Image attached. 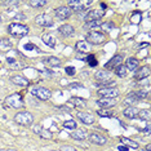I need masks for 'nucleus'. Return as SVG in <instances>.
Instances as JSON below:
<instances>
[{"label":"nucleus","instance_id":"1","mask_svg":"<svg viewBox=\"0 0 151 151\" xmlns=\"http://www.w3.org/2000/svg\"><path fill=\"white\" fill-rule=\"evenodd\" d=\"M30 29L29 26L23 25V23H11V25L8 26V32L11 34V35L16 36V37H22V36H26L27 34H29Z\"/></svg>","mask_w":151,"mask_h":151},{"label":"nucleus","instance_id":"2","mask_svg":"<svg viewBox=\"0 0 151 151\" xmlns=\"http://www.w3.org/2000/svg\"><path fill=\"white\" fill-rule=\"evenodd\" d=\"M14 122L18 125L23 127H29L34 123V116L30 114L29 111H22V112H17L14 115Z\"/></svg>","mask_w":151,"mask_h":151},{"label":"nucleus","instance_id":"3","mask_svg":"<svg viewBox=\"0 0 151 151\" xmlns=\"http://www.w3.org/2000/svg\"><path fill=\"white\" fill-rule=\"evenodd\" d=\"M5 104L13 109H22L23 106H25V102H23L21 93H14V94L8 96V97L5 98Z\"/></svg>","mask_w":151,"mask_h":151},{"label":"nucleus","instance_id":"4","mask_svg":"<svg viewBox=\"0 0 151 151\" xmlns=\"http://www.w3.org/2000/svg\"><path fill=\"white\" fill-rule=\"evenodd\" d=\"M92 3H93L92 0H88V1H84V0H71V1H68V8H70V11L73 9L74 12H81L88 9L92 5Z\"/></svg>","mask_w":151,"mask_h":151},{"label":"nucleus","instance_id":"5","mask_svg":"<svg viewBox=\"0 0 151 151\" xmlns=\"http://www.w3.org/2000/svg\"><path fill=\"white\" fill-rule=\"evenodd\" d=\"M31 94L35 96L36 98L42 99V101H47V99L50 98V96H52V92H50L48 88H44V87H39V85H36V87H34L31 89Z\"/></svg>","mask_w":151,"mask_h":151},{"label":"nucleus","instance_id":"6","mask_svg":"<svg viewBox=\"0 0 151 151\" xmlns=\"http://www.w3.org/2000/svg\"><path fill=\"white\" fill-rule=\"evenodd\" d=\"M106 40V35L101 31H92L87 35V42L91 44H94V45H98V44H102Z\"/></svg>","mask_w":151,"mask_h":151},{"label":"nucleus","instance_id":"7","mask_svg":"<svg viewBox=\"0 0 151 151\" xmlns=\"http://www.w3.org/2000/svg\"><path fill=\"white\" fill-rule=\"evenodd\" d=\"M98 96L101 98H115L119 96V91L114 87H106V88H101L98 91Z\"/></svg>","mask_w":151,"mask_h":151},{"label":"nucleus","instance_id":"8","mask_svg":"<svg viewBox=\"0 0 151 151\" xmlns=\"http://www.w3.org/2000/svg\"><path fill=\"white\" fill-rule=\"evenodd\" d=\"M35 23L39 26H44V27H49L53 25V19L50 14H47V13H43V14H39L35 18Z\"/></svg>","mask_w":151,"mask_h":151},{"label":"nucleus","instance_id":"9","mask_svg":"<svg viewBox=\"0 0 151 151\" xmlns=\"http://www.w3.org/2000/svg\"><path fill=\"white\" fill-rule=\"evenodd\" d=\"M104 14H105V11H102V9H93V11L88 12L87 14H85L84 19L87 22L94 21V19H101L102 17H104Z\"/></svg>","mask_w":151,"mask_h":151},{"label":"nucleus","instance_id":"10","mask_svg":"<svg viewBox=\"0 0 151 151\" xmlns=\"http://www.w3.org/2000/svg\"><path fill=\"white\" fill-rule=\"evenodd\" d=\"M149 76H150V66L149 65L137 68V71L134 73V79L136 80H142V79H146Z\"/></svg>","mask_w":151,"mask_h":151},{"label":"nucleus","instance_id":"11","mask_svg":"<svg viewBox=\"0 0 151 151\" xmlns=\"http://www.w3.org/2000/svg\"><path fill=\"white\" fill-rule=\"evenodd\" d=\"M54 14L60 19H67L68 17L71 16V11L68 6H60V8H57L56 11H54Z\"/></svg>","mask_w":151,"mask_h":151},{"label":"nucleus","instance_id":"12","mask_svg":"<svg viewBox=\"0 0 151 151\" xmlns=\"http://www.w3.org/2000/svg\"><path fill=\"white\" fill-rule=\"evenodd\" d=\"M122 61H123V56H120V54H115V56L112 57L111 60H110L109 62L105 65V68H106V70L116 68V67L119 66V65H122Z\"/></svg>","mask_w":151,"mask_h":151},{"label":"nucleus","instance_id":"13","mask_svg":"<svg viewBox=\"0 0 151 151\" xmlns=\"http://www.w3.org/2000/svg\"><path fill=\"white\" fill-rule=\"evenodd\" d=\"M89 141H91L92 143H94V145H105L106 142H107V138H106L105 136L99 134V133H92L91 136H89Z\"/></svg>","mask_w":151,"mask_h":151},{"label":"nucleus","instance_id":"14","mask_svg":"<svg viewBox=\"0 0 151 151\" xmlns=\"http://www.w3.org/2000/svg\"><path fill=\"white\" fill-rule=\"evenodd\" d=\"M76 116H78V119H80L81 123H84V124H87V125H92L94 123V118L91 114H88V112L80 111L76 114Z\"/></svg>","mask_w":151,"mask_h":151},{"label":"nucleus","instance_id":"15","mask_svg":"<svg viewBox=\"0 0 151 151\" xmlns=\"http://www.w3.org/2000/svg\"><path fill=\"white\" fill-rule=\"evenodd\" d=\"M34 132H35L36 134H39L42 138H45V139L52 138V133H50V130L43 128L42 125H35L34 127Z\"/></svg>","mask_w":151,"mask_h":151},{"label":"nucleus","instance_id":"16","mask_svg":"<svg viewBox=\"0 0 151 151\" xmlns=\"http://www.w3.org/2000/svg\"><path fill=\"white\" fill-rule=\"evenodd\" d=\"M97 105L101 109H109V107L115 106L116 101H115V98H101V99H98L97 101Z\"/></svg>","mask_w":151,"mask_h":151},{"label":"nucleus","instance_id":"17","mask_svg":"<svg viewBox=\"0 0 151 151\" xmlns=\"http://www.w3.org/2000/svg\"><path fill=\"white\" fill-rule=\"evenodd\" d=\"M138 112H139L138 109L134 107V106H130V107H127L123 111V115L128 119H136V118H138Z\"/></svg>","mask_w":151,"mask_h":151},{"label":"nucleus","instance_id":"18","mask_svg":"<svg viewBox=\"0 0 151 151\" xmlns=\"http://www.w3.org/2000/svg\"><path fill=\"white\" fill-rule=\"evenodd\" d=\"M58 32H60L62 36H65V37H68V36L74 35L75 30H74V27L71 25H62L60 29H58Z\"/></svg>","mask_w":151,"mask_h":151},{"label":"nucleus","instance_id":"19","mask_svg":"<svg viewBox=\"0 0 151 151\" xmlns=\"http://www.w3.org/2000/svg\"><path fill=\"white\" fill-rule=\"evenodd\" d=\"M42 40L45 45L50 47V48H54L56 44H57V39L52 35V34H44V35L42 36Z\"/></svg>","mask_w":151,"mask_h":151},{"label":"nucleus","instance_id":"20","mask_svg":"<svg viewBox=\"0 0 151 151\" xmlns=\"http://www.w3.org/2000/svg\"><path fill=\"white\" fill-rule=\"evenodd\" d=\"M75 47H76V50H79V52H81V53H88V52H91L92 50V45L87 42V40L78 42Z\"/></svg>","mask_w":151,"mask_h":151},{"label":"nucleus","instance_id":"21","mask_svg":"<svg viewBox=\"0 0 151 151\" xmlns=\"http://www.w3.org/2000/svg\"><path fill=\"white\" fill-rule=\"evenodd\" d=\"M70 136H71V138L78 139V141H83V139H85L88 137L87 130H84V129H75V130H73V132L70 133Z\"/></svg>","mask_w":151,"mask_h":151},{"label":"nucleus","instance_id":"22","mask_svg":"<svg viewBox=\"0 0 151 151\" xmlns=\"http://www.w3.org/2000/svg\"><path fill=\"white\" fill-rule=\"evenodd\" d=\"M139 66V61L137 60V58H128L127 60V62H125V68L127 70H129V71H136L137 68H138Z\"/></svg>","mask_w":151,"mask_h":151},{"label":"nucleus","instance_id":"23","mask_svg":"<svg viewBox=\"0 0 151 151\" xmlns=\"http://www.w3.org/2000/svg\"><path fill=\"white\" fill-rule=\"evenodd\" d=\"M11 81L13 84L18 85V87H27L29 85V80L25 78V76H21V75H16L11 79Z\"/></svg>","mask_w":151,"mask_h":151},{"label":"nucleus","instance_id":"24","mask_svg":"<svg viewBox=\"0 0 151 151\" xmlns=\"http://www.w3.org/2000/svg\"><path fill=\"white\" fill-rule=\"evenodd\" d=\"M68 105L74 106V107H85V99L84 98H79V97H73L68 99Z\"/></svg>","mask_w":151,"mask_h":151},{"label":"nucleus","instance_id":"25","mask_svg":"<svg viewBox=\"0 0 151 151\" xmlns=\"http://www.w3.org/2000/svg\"><path fill=\"white\" fill-rule=\"evenodd\" d=\"M94 78L101 83V81H106V80H111V74L109 71H97L94 74Z\"/></svg>","mask_w":151,"mask_h":151},{"label":"nucleus","instance_id":"26","mask_svg":"<svg viewBox=\"0 0 151 151\" xmlns=\"http://www.w3.org/2000/svg\"><path fill=\"white\" fill-rule=\"evenodd\" d=\"M120 141H122V143L124 146H127L128 149H133V150H137L139 147V145L136 142V141H133V139H129V138H127V137H122L120 138Z\"/></svg>","mask_w":151,"mask_h":151},{"label":"nucleus","instance_id":"27","mask_svg":"<svg viewBox=\"0 0 151 151\" xmlns=\"http://www.w3.org/2000/svg\"><path fill=\"white\" fill-rule=\"evenodd\" d=\"M44 62L48 63L49 66H52V67H58V66H61L60 58H57V57H54V56H49V57L44 58Z\"/></svg>","mask_w":151,"mask_h":151},{"label":"nucleus","instance_id":"28","mask_svg":"<svg viewBox=\"0 0 151 151\" xmlns=\"http://www.w3.org/2000/svg\"><path fill=\"white\" fill-rule=\"evenodd\" d=\"M141 19H142V12L134 11L130 14V23H132V25H138L141 22Z\"/></svg>","mask_w":151,"mask_h":151},{"label":"nucleus","instance_id":"29","mask_svg":"<svg viewBox=\"0 0 151 151\" xmlns=\"http://www.w3.org/2000/svg\"><path fill=\"white\" fill-rule=\"evenodd\" d=\"M102 25V19H94V21H89L84 25V30H92V29H97L101 27Z\"/></svg>","mask_w":151,"mask_h":151},{"label":"nucleus","instance_id":"30","mask_svg":"<svg viewBox=\"0 0 151 151\" xmlns=\"http://www.w3.org/2000/svg\"><path fill=\"white\" fill-rule=\"evenodd\" d=\"M147 92L146 91H137V92H132V93H129L128 96H130V97H133V98H136L137 101H142L143 98H146L147 97Z\"/></svg>","mask_w":151,"mask_h":151},{"label":"nucleus","instance_id":"31","mask_svg":"<svg viewBox=\"0 0 151 151\" xmlns=\"http://www.w3.org/2000/svg\"><path fill=\"white\" fill-rule=\"evenodd\" d=\"M138 118L141 120H145V122L150 123V120H151V112H150V110H141V111L138 112Z\"/></svg>","mask_w":151,"mask_h":151},{"label":"nucleus","instance_id":"32","mask_svg":"<svg viewBox=\"0 0 151 151\" xmlns=\"http://www.w3.org/2000/svg\"><path fill=\"white\" fill-rule=\"evenodd\" d=\"M78 127V123L75 122V120L70 119V120H66V122H63V128L66 129H70V130H75Z\"/></svg>","mask_w":151,"mask_h":151},{"label":"nucleus","instance_id":"33","mask_svg":"<svg viewBox=\"0 0 151 151\" xmlns=\"http://www.w3.org/2000/svg\"><path fill=\"white\" fill-rule=\"evenodd\" d=\"M115 74L118 75L119 78H125L127 76V68H125L124 65H119V66L115 68Z\"/></svg>","mask_w":151,"mask_h":151},{"label":"nucleus","instance_id":"34","mask_svg":"<svg viewBox=\"0 0 151 151\" xmlns=\"http://www.w3.org/2000/svg\"><path fill=\"white\" fill-rule=\"evenodd\" d=\"M97 114L101 116V118H111L114 115V111H110V110H106V109H101L97 111Z\"/></svg>","mask_w":151,"mask_h":151},{"label":"nucleus","instance_id":"35","mask_svg":"<svg viewBox=\"0 0 151 151\" xmlns=\"http://www.w3.org/2000/svg\"><path fill=\"white\" fill-rule=\"evenodd\" d=\"M8 63H9V66H11L12 68H21L23 66L21 62H18V61L14 60V58H8Z\"/></svg>","mask_w":151,"mask_h":151},{"label":"nucleus","instance_id":"36","mask_svg":"<svg viewBox=\"0 0 151 151\" xmlns=\"http://www.w3.org/2000/svg\"><path fill=\"white\" fill-rule=\"evenodd\" d=\"M114 27H115V25H114V22H111V21L102 22V25H101V29L105 30V31H110V30H112Z\"/></svg>","mask_w":151,"mask_h":151},{"label":"nucleus","instance_id":"37","mask_svg":"<svg viewBox=\"0 0 151 151\" xmlns=\"http://www.w3.org/2000/svg\"><path fill=\"white\" fill-rule=\"evenodd\" d=\"M87 62H88V65L89 66H92V67H94V66H97L98 65V62H97V60H96V57L93 56V54H91V56H88L87 58Z\"/></svg>","mask_w":151,"mask_h":151},{"label":"nucleus","instance_id":"38","mask_svg":"<svg viewBox=\"0 0 151 151\" xmlns=\"http://www.w3.org/2000/svg\"><path fill=\"white\" fill-rule=\"evenodd\" d=\"M48 1H45V0H40V1H34V0H31V1H29V4L34 6V8H39V6H43L45 5Z\"/></svg>","mask_w":151,"mask_h":151},{"label":"nucleus","instance_id":"39","mask_svg":"<svg viewBox=\"0 0 151 151\" xmlns=\"http://www.w3.org/2000/svg\"><path fill=\"white\" fill-rule=\"evenodd\" d=\"M65 71H66V74L67 75H70V76H74L75 75V73H76V70H75V67H73V66H67L66 68H65Z\"/></svg>","mask_w":151,"mask_h":151},{"label":"nucleus","instance_id":"40","mask_svg":"<svg viewBox=\"0 0 151 151\" xmlns=\"http://www.w3.org/2000/svg\"><path fill=\"white\" fill-rule=\"evenodd\" d=\"M61 151H78L75 147H73V146H61V149H60Z\"/></svg>","mask_w":151,"mask_h":151},{"label":"nucleus","instance_id":"41","mask_svg":"<svg viewBox=\"0 0 151 151\" xmlns=\"http://www.w3.org/2000/svg\"><path fill=\"white\" fill-rule=\"evenodd\" d=\"M25 49H26V50H32V49L37 50V48H36L35 45H34V44L30 43V44H26V45H25Z\"/></svg>","mask_w":151,"mask_h":151},{"label":"nucleus","instance_id":"42","mask_svg":"<svg viewBox=\"0 0 151 151\" xmlns=\"http://www.w3.org/2000/svg\"><path fill=\"white\" fill-rule=\"evenodd\" d=\"M83 87V84L81 83H73V84H70V88H81Z\"/></svg>","mask_w":151,"mask_h":151},{"label":"nucleus","instance_id":"43","mask_svg":"<svg viewBox=\"0 0 151 151\" xmlns=\"http://www.w3.org/2000/svg\"><path fill=\"white\" fill-rule=\"evenodd\" d=\"M5 5H18L19 3L18 1H4Z\"/></svg>","mask_w":151,"mask_h":151},{"label":"nucleus","instance_id":"44","mask_svg":"<svg viewBox=\"0 0 151 151\" xmlns=\"http://www.w3.org/2000/svg\"><path fill=\"white\" fill-rule=\"evenodd\" d=\"M143 133L145 134H150V123H147V127L143 129Z\"/></svg>","mask_w":151,"mask_h":151},{"label":"nucleus","instance_id":"45","mask_svg":"<svg viewBox=\"0 0 151 151\" xmlns=\"http://www.w3.org/2000/svg\"><path fill=\"white\" fill-rule=\"evenodd\" d=\"M118 150H119V151H128L129 149H128L127 146H124V145H120V146L118 147Z\"/></svg>","mask_w":151,"mask_h":151},{"label":"nucleus","instance_id":"46","mask_svg":"<svg viewBox=\"0 0 151 151\" xmlns=\"http://www.w3.org/2000/svg\"><path fill=\"white\" fill-rule=\"evenodd\" d=\"M147 45H149V43H143V44H141V45H139V48H145Z\"/></svg>","mask_w":151,"mask_h":151},{"label":"nucleus","instance_id":"47","mask_svg":"<svg viewBox=\"0 0 151 151\" xmlns=\"http://www.w3.org/2000/svg\"><path fill=\"white\" fill-rule=\"evenodd\" d=\"M101 6H102V8H104V9H106V4H105V3H102ZM104 9H102V11H104Z\"/></svg>","mask_w":151,"mask_h":151},{"label":"nucleus","instance_id":"48","mask_svg":"<svg viewBox=\"0 0 151 151\" xmlns=\"http://www.w3.org/2000/svg\"><path fill=\"white\" fill-rule=\"evenodd\" d=\"M146 150H147V151H150V150H151V146H150V145H147V146H146Z\"/></svg>","mask_w":151,"mask_h":151},{"label":"nucleus","instance_id":"49","mask_svg":"<svg viewBox=\"0 0 151 151\" xmlns=\"http://www.w3.org/2000/svg\"><path fill=\"white\" fill-rule=\"evenodd\" d=\"M6 151H17V150H13V149H9V150H6Z\"/></svg>","mask_w":151,"mask_h":151},{"label":"nucleus","instance_id":"50","mask_svg":"<svg viewBox=\"0 0 151 151\" xmlns=\"http://www.w3.org/2000/svg\"><path fill=\"white\" fill-rule=\"evenodd\" d=\"M0 21H1V17H0Z\"/></svg>","mask_w":151,"mask_h":151}]
</instances>
